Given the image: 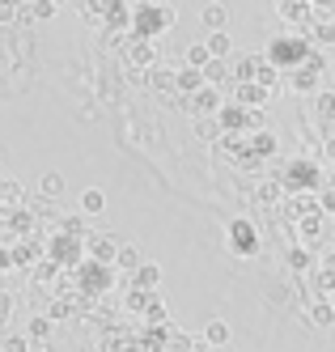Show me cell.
<instances>
[{
  "instance_id": "1",
  "label": "cell",
  "mask_w": 335,
  "mask_h": 352,
  "mask_svg": "<svg viewBox=\"0 0 335 352\" xmlns=\"http://www.w3.org/2000/svg\"><path fill=\"white\" fill-rule=\"evenodd\" d=\"M85 208H94V212L102 208V195H98V191H89V195H85Z\"/></svg>"
}]
</instances>
